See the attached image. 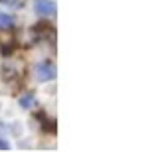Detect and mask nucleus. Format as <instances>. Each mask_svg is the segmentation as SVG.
<instances>
[{"mask_svg": "<svg viewBox=\"0 0 156 152\" xmlns=\"http://www.w3.org/2000/svg\"><path fill=\"white\" fill-rule=\"evenodd\" d=\"M38 79L40 81H51L55 77V65L50 63V61H44V63L38 65Z\"/></svg>", "mask_w": 156, "mask_h": 152, "instance_id": "1", "label": "nucleus"}, {"mask_svg": "<svg viewBox=\"0 0 156 152\" xmlns=\"http://www.w3.org/2000/svg\"><path fill=\"white\" fill-rule=\"evenodd\" d=\"M34 10L40 16H53L55 14V4L51 0H36L34 2Z\"/></svg>", "mask_w": 156, "mask_h": 152, "instance_id": "2", "label": "nucleus"}, {"mask_svg": "<svg viewBox=\"0 0 156 152\" xmlns=\"http://www.w3.org/2000/svg\"><path fill=\"white\" fill-rule=\"evenodd\" d=\"M12 26H14V18L10 14L0 12V28H12Z\"/></svg>", "mask_w": 156, "mask_h": 152, "instance_id": "3", "label": "nucleus"}, {"mask_svg": "<svg viewBox=\"0 0 156 152\" xmlns=\"http://www.w3.org/2000/svg\"><path fill=\"white\" fill-rule=\"evenodd\" d=\"M20 105H22V109H30V107L34 105V93H30V95H24L22 99H20Z\"/></svg>", "mask_w": 156, "mask_h": 152, "instance_id": "4", "label": "nucleus"}, {"mask_svg": "<svg viewBox=\"0 0 156 152\" xmlns=\"http://www.w3.org/2000/svg\"><path fill=\"white\" fill-rule=\"evenodd\" d=\"M10 148V144H8L6 140H2V138H0V150H8Z\"/></svg>", "mask_w": 156, "mask_h": 152, "instance_id": "5", "label": "nucleus"}, {"mask_svg": "<svg viewBox=\"0 0 156 152\" xmlns=\"http://www.w3.org/2000/svg\"><path fill=\"white\" fill-rule=\"evenodd\" d=\"M4 4H10V6H18V0H0Z\"/></svg>", "mask_w": 156, "mask_h": 152, "instance_id": "6", "label": "nucleus"}]
</instances>
